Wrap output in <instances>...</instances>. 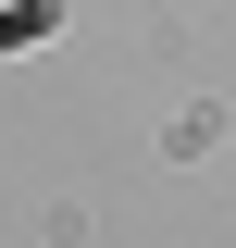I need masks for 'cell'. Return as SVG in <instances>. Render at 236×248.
Returning <instances> with one entry per match:
<instances>
[{"label": "cell", "mask_w": 236, "mask_h": 248, "mask_svg": "<svg viewBox=\"0 0 236 248\" xmlns=\"http://www.w3.org/2000/svg\"><path fill=\"white\" fill-rule=\"evenodd\" d=\"M37 25H50V13H37V0H25V13H0V37H37Z\"/></svg>", "instance_id": "1"}]
</instances>
